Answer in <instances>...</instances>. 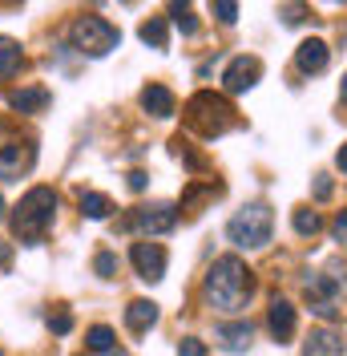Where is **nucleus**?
Listing matches in <instances>:
<instances>
[{
  "mask_svg": "<svg viewBox=\"0 0 347 356\" xmlns=\"http://www.w3.org/2000/svg\"><path fill=\"white\" fill-rule=\"evenodd\" d=\"M137 37H142L146 44H153V49H166V44H170V29H166L162 17H150V21H142Z\"/></svg>",
  "mask_w": 347,
  "mask_h": 356,
  "instance_id": "obj_20",
  "label": "nucleus"
},
{
  "mask_svg": "<svg viewBox=\"0 0 347 356\" xmlns=\"http://www.w3.org/2000/svg\"><path fill=\"white\" fill-rule=\"evenodd\" d=\"M327 195H331V178H315V199H327Z\"/></svg>",
  "mask_w": 347,
  "mask_h": 356,
  "instance_id": "obj_32",
  "label": "nucleus"
},
{
  "mask_svg": "<svg viewBox=\"0 0 347 356\" xmlns=\"http://www.w3.org/2000/svg\"><path fill=\"white\" fill-rule=\"evenodd\" d=\"M271 231H275V215H271L266 202H246V207L235 211L230 222H226V239L235 247H246V251L266 247L271 243Z\"/></svg>",
  "mask_w": 347,
  "mask_h": 356,
  "instance_id": "obj_4",
  "label": "nucleus"
},
{
  "mask_svg": "<svg viewBox=\"0 0 347 356\" xmlns=\"http://www.w3.org/2000/svg\"><path fill=\"white\" fill-rule=\"evenodd\" d=\"M146 182H150V178L142 175V170H133L130 175V191H146Z\"/></svg>",
  "mask_w": 347,
  "mask_h": 356,
  "instance_id": "obj_33",
  "label": "nucleus"
},
{
  "mask_svg": "<svg viewBox=\"0 0 347 356\" xmlns=\"http://www.w3.org/2000/svg\"><path fill=\"white\" fill-rule=\"evenodd\" d=\"M291 222H295V231H299V235H315V231L323 227V222H319V215H315L311 207H299V211L291 215Z\"/></svg>",
  "mask_w": 347,
  "mask_h": 356,
  "instance_id": "obj_24",
  "label": "nucleus"
},
{
  "mask_svg": "<svg viewBox=\"0 0 347 356\" xmlns=\"http://www.w3.org/2000/svg\"><path fill=\"white\" fill-rule=\"evenodd\" d=\"M85 348L89 353H117V332H113V328H105V324H93V328H89L85 332Z\"/></svg>",
  "mask_w": 347,
  "mask_h": 356,
  "instance_id": "obj_19",
  "label": "nucleus"
},
{
  "mask_svg": "<svg viewBox=\"0 0 347 356\" xmlns=\"http://www.w3.org/2000/svg\"><path fill=\"white\" fill-rule=\"evenodd\" d=\"M335 166H339V170H344V175H347V142H344V146H339V154H335Z\"/></svg>",
  "mask_w": 347,
  "mask_h": 356,
  "instance_id": "obj_34",
  "label": "nucleus"
},
{
  "mask_svg": "<svg viewBox=\"0 0 347 356\" xmlns=\"http://www.w3.org/2000/svg\"><path fill=\"white\" fill-rule=\"evenodd\" d=\"M303 356H347V344L339 332L331 328H315V332L303 340Z\"/></svg>",
  "mask_w": 347,
  "mask_h": 356,
  "instance_id": "obj_12",
  "label": "nucleus"
},
{
  "mask_svg": "<svg viewBox=\"0 0 347 356\" xmlns=\"http://www.w3.org/2000/svg\"><path fill=\"white\" fill-rule=\"evenodd\" d=\"M202 291H206V300H210L214 308L239 312V308H246V300H251V291H255V275H251V267L242 264L239 255H222V259L210 264Z\"/></svg>",
  "mask_w": 347,
  "mask_h": 356,
  "instance_id": "obj_1",
  "label": "nucleus"
},
{
  "mask_svg": "<svg viewBox=\"0 0 347 356\" xmlns=\"http://www.w3.org/2000/svg\"><path fill=\"white\" fill-rule=\"evenodd\" d=\"M109 211H113V202H109L101 191H85V195H81V215H85V219H109Z\"/></svg>",
  "mask_w": 347,
  "mask_h": 356,
  "instance_id": "obj_21",
  "label": "nucleus"
},
{
  "mask_svg": "<svg viewBox=\"0 0 347 356\" xmlns=\"http://www.w3.org/2000/svg\"><path fill=\"white\" fill-rule=\"evenodd\" d=\"M69 41L85 57H105V53H113L121 44V33L105 17H77V21L69 24Z\"/></svg>",
  "mask_w": 347,
  "mask_h": 356,
  "instance_id": "obj_5",
  "label": "nucleus"
},
{
  "mask_svg": "<svg viewBox=\"0 0 347 356\" xmlns=\"http://www.w3.org/2000/svg\"><path fill=\"white\" fill-rule=\"evenodd\" d=\"M8 267H12V247L0 239V271H8Z\"/></svg>",
  "mask_w": 347,
  "mask_h": 356,
  "instance_id": "obj_31",
  "label": "nucleus"
},
{
  "mask_svg": "<svg viewBox=\"0 0 347 356\" xmlns=\"http://www.w3.org/2000/svg\"><path fill=\"white\" fill-rule=\"evenodd\" d=\"M142 110L153 118H170L174 113V93L166 86H146L142 89Z\"/></svg>",
  "mask_w": 347,
  "mask_h": 356,
  "instance_id": "obj_17",
  "label": "nucleus"
},
{
  "mask_svg": "<svg viewBox=\"0 0 347 356\" xmlns=\"http://www.w3.org/2000/svg\"><path fill=\"white\" fill-rule=\"evenodd\" d=\"M93 271H97L101 280H113V275H117V255H113V251H101V255L93 259Z\"/></svg>",
  "mask_w": 347,
  "mask_h": 356,
  "instance_id": "obj_26",
  "label": "nucleus"
},
{
  "mask_svg": "<svg viewBox=\"0 0 347 356\" xmlns=\"http://www.w3.org/2000/svg\"><path fill=\"white\" fill-rule=\"evenodd\" d=\"M53 219H57V191L53 186H33L12 211V231H17L21 243H41Z\"/></svg>",
  "mask_w": 347,
  "mask_h": 356,
  "instance_id": "obj_2",
  "label": "nucleus"
},
{
  "mask_svg": "<svg viewBox=\"0 0 347 356\" xmlns=\"http://www.w3.org/2000/svg\"><path fill=\"white\" fill-rule=\"evenodd\" d=\"M307 304L315 316H323V320H335L339 316V296L347 291V275H335V271H319V275H311L307 280Z\"/></svg>",
  "mask_w": 347,
  "mask_h": 356,
  "instance_id": "obj_6",
  "label": "nucleus"
},
{
  "mask_svg": "<svg viewBox=\"0 0 347 356\" xmlns=\"http://www.w3.org/2000/svg\"><path fill=\"white\" fill-rule=\"evenodd\" d=\"M331 235H335V243H344L347 247V207L335 215V222H331Z\"/></svg>",
  "mask_w": 347,
  "mask_h": 356,
  "instance_id": "obj_30",
  "label": "nucleus"
},
{
  "mask_svg": "<svg viewBox=\"0 0 347 356\" xmlns=\"http://www.w3.org/2000/svg\"><path fill=\"white\" fill-rule=\"evenodd\" d=\"M266 324H271V336H275L279 344H287V340L295 336V308L275 296V300H271V312H266Z\"/></svg>",
  "mask_w": 347,
  "mask_h": 356,
  "instance_id": "obj_13",
  "label": "nucleus"
},
{
  "mask_svg": "<svg viewBox=\"0 0 347 356\" xmlns=\"http://www.w3.org/2000/svg\"><path fill=\"white\" fill-rule=\"evenodd\" d=\"M327 44L319 41V37H307V41H299V49H295V65L303 69V73H323L327 69Z\"/></svg>",
  "mask_w": 347,
  "mask_h": 356,
  "instance_id": "obj_14",
  "label": "nucleus"
},
{
  "mask_svg": "<svg viewBox=\"0 0 347 356\" xmlns=\"http://www.w3.org/2000/svg\"><path fill=\"white\" fill-rule=\"evenodd\" d=\"M251 336H255L251 320H230V324H218L214 328V340L226 353H246L251 348Z\"/></svg>",
  "mask_w": 347,
  "mask_h": 356,
  "instance_id": "obj_11",
  "label": "nucleus"
},
{
  "mask_svg": "<svg viewBox=\"0 0 347 356\" xmlns=\"http://www.w3.org/2000/svg\"><path fill=\"white\" fill-rule=\"evenodd\" d=\"M218 195H222V182H206V186L190 182L186 195H182V211H186V215H198V207H202L206 199H218Z\"/></svg>",
  "mask_w": 347,
  "mask_h": 356,
  "instance_id": "obj_18",
  "label": "nucleus"
},
{
  "mask_svg": "<svg viewBox=\"0 0 347 356\" xmlns=\"http://www.w3.org/2000/svg\"><path fill=\"white\" fill-rule=\"evenodd\" d=\"M33 162H37V146L33 142H21V138H12V142H0V178H21L33 170Z\"/></svg>",
  "mask_w": 347,
  "mask_h": 356,
  "instance_id": "obj_8",
  "label": "nucleus"
},
{
  "mask_svg": "<svg viewBox=\"0 0 347 356\" xmlns=\"http://www.w3.org/2000/svg\"><path fill=\"white\" fill-rule=\"evenodd\" d=\"M178 227V207L170 202H150V207H133L130 215L121 219V231H142L146 239L150 235H166Z\"/></svg>",
  "mask_w": 347,
  "mask_h": 356,
  "instance_id": "obj_7",
  "label": "nucleus"
},
{
  "mask_svg": "<svg viewBox=\"0 0 347 356\" xmlns=\"http://www.w3.org/2000/svg\"><path fill=\"white\" fill-rule=\"evenodd\" d=\"M49 102H53V93H49L44 86H24V89H17V93L8 97V106H12L17 113H41Z\"/></svg>",
  "mask_w": 347,
  "mask_h": 356,
  "instance_id": "obj_15",
  "label": "nucleus"
},
{
  "mask_svg": "<svg viewBox=\"0 0 347 356\" xmlns=\"http://www.w3.org/2000/svg\"><path fill=\"white\" fill-rule=\"evenodd\" d=\"M21 69V44L12 37H0V77H12Z\"/></svg>",
  "mask_w": 347,
  "mask_h": 356,
  "instance_id": "obj_23",
  "label": "nucleus"
},
{
  "mask_svg": "<svg viewBox=\"0 0 347 356\" xmlns=\"http://www.w3.org/2000/svg\"><path fill=\"white\" fill-rule=\"evenodd\" d=\"M339 93H344V102H347V73H344V81H339Z\"/></svg>",
  "mask_w": 347,
  "mask_h": 356,
  "instance_id": "obj_35",
  "label": "nucleus"
},
{
  "mask_svg": "<svg viewBox=\"0 0 347 356\" xmlns=\"http://www.w3.org/2000/svg\"><path fill=\"white\" fill-rule=\"evenodd\" d=\"M170 17H174V24L186 33V37H194L198 33V21H194V4L190 0H170Z\"/></svg>",
  "mask_w": 347,
  "mask_h": 356,
  "instance_id": "obj_22",
  "label": "nucleus"
},
{
  "mask_svg": "<svg viewBox=\"0 0 347 356\" xmlns=\"http://www.w3.org/2000/svg\"><path fill=\"white\" fill-rule=\"evenodd\" d=\"M239 118H235V106L222 97V93H210V89H202L194 93L190 102H186V126L202 138H218V134H226L235 126Z\"/></svg>",
  "mask_w": 347,
  "mask_h": 356,
  "instance_id": "obj_3",
  "label": "nucleus"
},
{
  "mask_svg": "<svg viewBox=\"0 0 347 356\" xmlns=\"http://www.w3.org/2000/svg\"><path fill=\"white\" fill-rule=\"evenodd\" d=\"M282 21H287V24H303L307 21V4H299V0L282 4Z\"/></svg>",
  "mask_w": 347,
  "mask_h": 356,
  "instance_id": "obj_27",
  "label": "nucleus"
},
{
  "mask_svg": "<svg viewBox=\"0 0 347 356\" xmlns=\"http://www.w3.org/2000/svg\"><path fill=\"white\" fill-rule=\"evenodd\" d=\"M178 356H206V344H202L198 336H186V340L178 344Z\"/></svg>",
  "mask_w": 347,
  "mask_h": 356,
  "instance_id": "obj_29",
  "label": "nucleus"
},
{
  "mask_svg": "<svg viewBox=\"0 0 347 356\" xmlns=\"http://www.w3.org/2000/svg\"><path fill=\"white\" fill-rule=\"evenodd\" d=\"M0 219H4V202H0Z\"/></svg>",
  "mask_w": 347,
  "mask_h": 356,
  "instance_id": "obj_36",
  "label": "nucleus"
},
{
  "mask_svg": "<svg viewBox=\"0 0 347 356\" xmlns=\"http://www.w3.org/2000/svg\"><path fill=\"white\" fill-rule=\"evenodd\" d=\"M130 259L137 267V275L146 280V284H158L162 275H166V247L162 243H150V239H142V243L130 247Z\"/></svg>",
  "mask_w": 347,
  "mask_h": 356,
  "instance_id": "obj_9",
  "label": "nucleus"
},
{
  "mask_svg": "<svg viewBox=\"0 0 347 356\" xmlns=\"http://www.w3.org/2000/svg\"><path fill=\"white\" fill-rule=\"evenodd\" d=\"M262 77V61L259 57H235L230 65H226V73H222V86H226V93H246V89H255V81Z\"/></svg>",
  "mask_w": 347,
  "mask_h": 356,
  "instance_id": "obj_10",
  "label": "nucleus"
},
{
  "mask_svg": "<svg viewBox=\"0 0 347 356\" xmlns=\"http://www.w3.org/2000/svg\"><path fill=\"white\" fill-rule=\"evenodd\" d=\"M210 13L218 17V24H235L239 21V0H210Z\"/></svg>",
  "mask_w": 347,
  "mask_h": 356,
  "instance_id": "obj_25",
  "label": "nucleus"
},
{
  "mask_svg": "<svg viewBox=\"0 0 347 356\" xmlns=\"http://www.w3.org/2000/svg\"><path fill=\"white\" fill-rule=\"evenodd\" d=\"M49 328H53L57 336H65L69 328H73V316H69L65 308H61V312H49Z\"/></svg>",
  "mask_w": 347,
  "mask_h": 356,
  "instance_id": "obj_28",
  "label": "nucleus"
},
{
  "mask_svg": "<svg viewBox=\"0 0 347 356\" xmlns=\"http://www.w3.org/2000/svg\"><path fill=\"white\" fill-rule=\"evenodd\" d=\"M126 324H130V332H150L158 324V304L153 300H133L126 308Z\"/></svg>",
  "mask_w": 347,
  "mask_h": 356,
  "instance_id": "obj_16",
  "label": "nucleus"
}]
</instances>
